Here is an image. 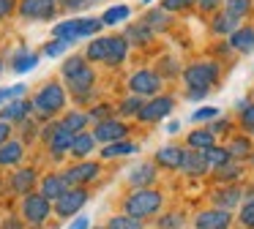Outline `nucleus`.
I'll list each match as a JSON object with an SVG mask.
<instances>
[{"label":"nucleus","instance_id":"c03bdc74","mask_svg":"<svg viewBox=\"0 0 254 229\" xmlns=\"http://www.w3.org/2000/svg\"><path fill=\"white\" fill-rule=\"evenodd\" d=\"M194 3H197V0H161V8H164L167 14H178V11L191 8Z\"/></svg>","mask_w":254,"mask_h":229},{"label":"nucleus","instance_id":"ea45409f","mask_svg":"<svg viewBox=\"0 0 254 229\" xmlns=\"http://www.w3.org/2000/svg\"><path fill=\"white\" fill-rule=\"evenodd\" d=\"M205 156H208V167L210 169H219V167H224L227 161H232L230 153H227V147H219V145H213L210 150H205Z\"/></svg>","mask_w":254,"mask_h":229},{"label":"nucleus","instance_id":"423d86ee","mask_svg":"<svg viewBox=\"0 0 254 229\" xmlns=\"http://www.w3.org/2000/svg\"><path fill=\"white\" fill-rule=\"evenodd\" d=\"M161 87H164V79L159 76L156 68H139L128 76V93L131 96H142L145 101L153 96H161Z\"/></svg>","mask_w":254,"mask_h":229},{"label":"nucleus","instance_id":"f704fd0d","mask_svg":"<svg viewBox=\"0 0 254 229\" xmlns=\"http://www.w3.org/2000/svg\"><path fill=\"white\" fill-rule=\"evenodd\" d=\"M128 16H131V8L121 3V5H110V8L101 14V22H104V25H121V22L128 19Z\"/></svg>","mask_w":254,"mask_h":229},{"label":"nucleus","instance_id":"1a4fd4ad","mask_svg":"<svg viewBox=\"0 0 254 229\" xmlns=\"http://www.w3.org/2000/svg\"><path fill=\"white\" fill-rule=\"evenodd\" d=\"M99 172H101L99 161H77L74 167H68L66 172H63V177L68 180L71 188H85L90 180L99 177Z\"/></svg>","mask_w":254,"mask_h":229},{"label":"nucleus","instance_id":"680f3d73","mask_svg":"<svg viewBox=\"0 0 254 229\" xmlns=\"http://www.w3.org/2000/svg\"><path fill=\"white\" fill-rule=\"evenodd\" d=\"M0 74H3V60H0Z\"/></svg>","mask_w":254,"mask_h":229},{"label":"nucleus","instance_id":"4468645a","mask_svg":"<svg viewBox=\"0 0 254 229\" xmlns=\"http://www.w3.org/2000/svg\"><path fill=\"white\" fill-rule=\"evenodd\" d=\"M30 112H33V101H28V98H11L6 107L0 109V120L3 123H11V125L25 123L30 117Z\"/></svg>","mask_w":254,"mask_h":229},{"label":"nucleus","instance_id":"5fc2aeb1","mask_svg":"<svg viewBox=\"0 0 254 229\" xmlns=\"http://www.w3.org/2000/svg\"><path fill=\"white\" fill-rule=\"evenodd\" d=\"M210 90H205V87H186V98L189 101H199V98H205Z\"/></svg>","mask_w":254,"mask_h":229},{"label":"nucleus","instance_id":"aec40b11","mask_svg":"<svg viewBox=\"0 0 254 229\" xmlns=\"http://www.w3.org/2000/svg\"><path fill=\"white\" fill-rule=\"evenodd\" d=\"M230 49H235V52H241V55L254 52V27L252 25L238 27V30L230 36Z\"/></svg>","mask_w":254,"mask_h":229},{"label":"nucleus","instance_id":"49530a36","mask_svg":"<svg viewBox=\"0 0 254 229\" xmlns=\"http://www.w3.org/2000/svg\"><path fill=\"white\" fill-rule=\"evenodd\" d=\"M194 5H197V8L202 11V14H210V16H213L216 11H221V5H224V0H197Z\"/></svg>","mask_w":254,"mask_h":229},{"label":"nucleus","instance_id":"412c9836","mask_svg":"<svg viewBox=\"0 0 254 229\" xmlns=\"http://www.w3.org/2000/svg\"><path fill=\"white\" fill-rule=\"evenodd\" d=\"M241 188L238 185H224V188H219L213 194V205L219 207V210H227V213H232V207H238L241 205Z\"/></svg>","mask_w":254,"mask_h":229},{"label":"nucleus","instance_id":"9b49d317","mask_svg":"<svg viewBox=\"0 0 254 229\" xmlns=\"http://www.w3.org/2000/svg\"><path fill=\"white\" fill-rule=\"evenodd\" d=\"M88 191L85 188H68L66 194L61 196V199L55 202V213L61 218H71V216H77L79 210L85 207V202H88Z\"/></svg>","mask_w":254,"mask_h":229},{"label":"nucleus","instance_id":"a878e982","mask_svg":"<svg viewBox=\"0 0 254 229\" xmlns=\"http://www.w3.org/2000/svg\"><path fill=\"white\" fill-rule=\"evenodd\" d=\"M238 27H241V25H238V19H235V16H230L227 11H216V14L210 16V30H213L216 36H227V38H230Z\"/></svg>","mask_w":254,"mask_h":229},{"label":"nucleus","instance_id":"3c124183","mask_svg":"<svg viewBox=\"0 0 254 229\" xmlns=\"http://www.w3.org/2000/svg\"><path fill=\"white\" fill-rule=\"evenodd\" d=\"M208 128L213 131L216 136H219V134H227V128H230V120H227V117H216L213 123L208 125Z\"/></svg>","mask_w":254,"mask_h":229},{"label":"nucleus","instance_id":"052dcab7","mask_svg":"<svg viewBox=\"0 0 254 229\" xmlns=\"http://www.w3.org/2000/svg\"><path fill=\"white\" fill-rule=\"evenodd\" d=\"M150 3H153V0H142V5H150Z\"/></svg>","mask_w":254,"mask_h":229},{"label":"nucleus","instance_id":"b1692460","mask_svg":"<svg viewBox=\"0 0 254 229\" xmlns=\"http://www.w3.org/2000/svg\"><path fill=\"white\" fill-rule=\"evenodd\" d=\"M93 147H96V139H93V134H90V131H82V134H77V136H74V142H71V150H68V156H74L77 161H88V156L93 153Z\"/></svg>","mask_w":254,"mask_h":229},{"label":"nucleus","instance_id":"cd10ccee","mask_svg":"<svg viewBox=\"0 0 254 229\" xmlns=\"http://www.w3.org/2000/svg\"><path fill=\"white\" fill-rule=\"evenodd\" d=\"M213 145H216V134L210 128H194V131H189V139H186L189 150H210Z\"/></svg>","mask_w":254,"mask_h":229},{"label":"nucleus","instance_id":"5701e85b","mask_svg":"<svg viewBox=\"0 0 254 229\" xmlns=\"http://www.w3.org/2000/svg\"><path fill=\"white\" fill-rule=\"evenodd\" d=\"M183 147H178V145H164V147H159V153H156V164L159 167H167V169H181V164H183Z\"/></svg>","mask_w":254,"mask_h":229},{"label":"nucleus","instance_id":"a18cd8bd","mask_svg":"<svg viewBox=\"0 0 254 229\" xmlns=\"http://www.w3.org/2000/svg\"><path fill=\"white\" fill-rule=\"evenodd\" d=\"M241 125L249 136H254V104H249V107L241 109Z\"/></svg>","mask_w":254,"mask_h":229},{"label":"nucleus","instance_id":"f3484780","mask_svg":"<svg viewBox=\"0 0 254 229\" xmlns=\"http://www.w3.org/2000/svg\"><path fill=\"white\" fill-rule=\"evenodd\" d=\"M153 180H156V164L153 161H142L128 172V183H131L134 188H150Z\"/></svg>","mask_w":254,"mask_h":229},{"label":"nucleus","instance_id":"c85d7f7f","mask_svg":"<svg viewBox=\"0 0 254 229\" xmlns=\"http://www.w3.org/2000/svg\"><path fill=\"white\" fill-rule=\"evenodd\" d=\"M107 52H110V36H96L90 38L88 49H85V60L88 63H104Z\"/></svg>","mask_w":254,"mask_h":229},{"label":"nucleus","instance_id":"8fccbe9b","mask_svg":"<svg viewBox=\"0 0 254 229\" xmlns=\"http://www.w3.org/2000/svg\"><path fill=\"white\" fill-rule=\"evenodd\" d=\"M17 8H19V3H17V0H0V22H3V19H8V16H11Z\"/></svg>","mask_w":254,"mask_h":229},{"label":"nucleus","instance_id":"4d7b16f0","mask_svg":"<svg viewBox=\"0 0 254 229\" xmlns=\"http://www.w3.org/2000/svg\"><path fill=\"white\" fill-rule=\"evenodd\" d=\"M19 125H22V136H25V139H33V136H36L33 120H25V123H19Z\"/></svg>","mask_w":254,"mask_h":229},{"label":"nucleus","instance_id":"e433bc0d","mask_svg":"<svg viewBox=\"0 0 254 229\" xmlns=\"http://www.w3.org/2000/svg\"><path fill=\"white\" fill-rule=\"evenodd\" d=\"M142 107H145V98L142 96H126L121 104H118V112H121L123 117H137Z\"/></svg>","mask_w":254,"mask_h":229},{"label":"nucleus","instance_id":"7ed1b4c3","mask_svg":"<svg viewBox=\"0 0 254 229\" xmlns=\"http://www.w3.org/2000/svg\"><path fill=\"white\" fill-rule=\"evenodd\" d=\"M101 27H104L101 16H99V19H96V16H85V19H66V22H58V25L52 27V36L61 38V41H66V44H74V41H79V38H96Z\"/></svg>","mask_w":254,"mask_h":229},{"label":"nucleus","instance_id":"864d4df0","mask_svg":"<svg viewBox=\"0 0 254 229\" xmlns=\"http://www.w3.org/2000/svg\"><path fill=\"white\" fill-rule=\"evenodd\" d=\"M181 224H183L181 216H164V218L159 221V227H161V229H178Z\"/></svg>","mask_w":254,"mask_h":229},{"label":"nucleus","instance_id":"2eb2a0df","mask_svg":"<svg viewBox=\"0 0 254 229\" xmlns=\"http://www.w3.org/2000/svg\"><path fill=\"white\" fill-rule=\"evenodd\" d=\"M183 174L186 177H202V174H208V156H205V150H189L183 153V164H181Z\"/></svg>","mask_w":254,"mask_h":229},{"label":"nucleus","instance_id":"0eeeda50","mask_svg":"<svg viewBox=\"0 0 254 229\" xmlns=\"http://www.w3.org/2000/svg\"><path fill=\"white\" fill-rule=\"evenodd\" d=\"M50 213H52V202L47 199L41 191H39V194L33 191V194H28V196L22 199V218H25L28 224H33V227L44 224L47 218H50Z\"/></svg>","mask_w":254,"mask_h":229},{"label":"nucleus","instance_id":"f8f14e48","mask_svg":"<svg viewBox=\"0 0 254 229\" xmlns=\"http://www.w3.org/2000/svg\"><path fill=\"white\" fill-rule=\"evenodd\" d=\"M19 16L22 19H52L58 14L55 0H19Z\"/></svg>","mask_w":254,"mask_h":229},{"label":"nucleus","instance_id":"603ef678","mask_svg":"<svg viewBox=\"0 0 254 229\" xmlns=\"http://www.w3.org/2000/svg\"><path fill=\"white\" fill-rule=\"evenodd\" d=\"M90 3H93V0H63V8H68V11H82V8H88Z\"/></svg>","mask_w":254,"mask_h":229},{"label":"nucleus","instance_id":"ddd939ff","mask_svg":"<svg viewBox=\"0 0 254 229\" xmlns=\"http://www.w3.org/2000/svg\"><path fill=\"white\" fill-rule=\"evenodd\" d=\"M230 224H232V213L219 210V207L202 210L194 218V229H230Z\"/></svg>","mask_w":254,"mask_h":229},{"label":"nucleus","instance_id":"473e14b6","mask_svg":"<svg viewBox=\"0 0 254 229\" xmlns=\"http://www.w3.org/2000/svg\"><path fill=\"white\" fill-rule=\"evenodd\" d=\"M61 123H63V128H68L71 134H82V131L88 128V123H90V114L79 112V109H71V112H66L61 117Z\"/></svg>","mask_w":254,"mask_h":229},{"label":"nucleus","instance_id":"f257e3e1","mask_svg":"<svg viewBox=\"0 0 254 229\" xmlns=\"http://www.w3.org/2000/svg\"><path fill=\"white\" fill-rule=\"evenodd\" d=\"M61 76H63V82H66V87L74 93L77 101H88L90 98L93 85H96V71L88 65L85 55H71V57L63 60Z\"/></svg>","mask_w":254,"mask_h":229},{"label":"nucleus","instance_id":"a19ab883","mask_svg":"<svg viewBox=\"0 0 254 229\" xmlns=\"http://www.w3.org/2000/svg\"><path fill=\"white\" fill-rule=\"evenodd\" d=\"M156 71H159V76H181L183 74V68L175 63V57H161Z\"/></svg>","mask_w":254,"mask_h":229},{"label":"nucleus","instance_id":"c756f323","mask_svg":"<svg viewBox=\"0 0 254 229\" xmlns=\"http://www.w3.org/2000/svg\"><path fill=\"white\" fill-rule=\"evenodd\" d=\"M33 185H36V169H17L11 174V188L17 194H33Z\"/></svg>","mask_w":254,"mask_h":229},{"label":"nucleus","instance_id":"6ab92c4d","mask_svg":"<svg viewBox=\"0 0 254 229\" xmlns=\"http://www.w3.org/2000/svg\"><path fill=\"white\" fill-rule=\"evenodd\" d=\"M128 47H131V44L126 41V36H110V52H107L104 65L118 68V65H121L123 60L128 57Z\"/></svg>","mask_w":254,"mask_h":229},{"label":"nucleus","instance_id":"c9c22d12","mask_svg":"<svg viewBox=\"0 0 254 229\" xmlns=\"http://www.w3.org/2000/svg\"><path fill=\"white\" fill-rule=\"evenodd\" d=\"M213 177L216 180H221V183H227V185H232V180H238L243 174V169H241V164L238 161H227L224 167H219V169H213Z\"/></svg>","mask_w":254,"mask_h":229},{"label":"nucleus","instance_id":"58836bf2","mask_svg":"<svg viewBox=\"0 0 254 229\" xmlns=\"http://www.w3.org/2000/svg\"><path fill=\"white\" fill-rule=\"evenodd\" d=\"M224 11L241 22L243 16H249V11H252V0H224Z\"/></svg>","mask_w":254,"mask_h":229},{"label":"nucleus","instance_id":"e2e57ef3","mask_svg":"<svg viewBox=\"0 0 254 229\" xmlns=\"http://www.w3.org/2000/svg\"><path fill=\"white\" fill-rule=\"evenodd\" d=\"M96 229H99V227H96Z\"/></svg>","mask_w":254,"mask_h":229},{"label":"nucleus","instance_id":"4c0bfd02","mask_svg":"<svg viewBox=\"0 0 254 229\" xmlns=\"http://www.w3.org/2000/svg\"><path fill=\"white\" fill-rule=\"evenodd\" d=\"M104 229H142V221L128 216V213H121V216H112Z\"/></svg>","mask_w":254,"mask_h":229},{"label":"nucleus","instance_id":"dca6fc26","mask_svg":"<svg viewBox=\"0 0 254 229\" xmlns=\"http://www.w3.org/2000/svg\"><path fill=\"white\" fill-rule=\"evenodd\" d=\"M74 136L77 134H71L68 128H63V123L58 120V128H55V134L50 136V142H47V147H50V153L55 158H61V156H66L68 150H71V142H74Z\"/></svg>","mask_w":254,"mask_h":229},{"label":"nucleus","instance_id":"a211bd4d","mask_svg":"<svg viewBox=\"0 0 254 229\" xmlns=\"http://www.w3.org/2000/svg\"><path fill=\"white\" fill-rule=\"evenodd\" d=\"M68 188H71V185H68V180L63 177V172L61 174H47V177L41 180V194H44L50 202H58Z\"/></svg>","mask_w":254,"mask_h":229},{"label":"nucleus","instance_id":"09e8293b","mask_svg":"<svg viewBox=\"0 0 254 229\" xmlns=\"http://www.w3.org/2000/svg\"><path fill=\"white\" fill-rule=\"evenodd\" d=\"M241 224H243V227H249V229H254V199L249 202V205H243V210H241Z\"/></svg>","mask_w":254,"mask_h":229},{"label":"nucleus","instance_id":"72a5a7b5","mask_svg":"<svg viewBox=\"0 0 254 229\" xmlns=\"http://www.w3.org/2000/svg\"><path fill=\"white\" fill-rule=\"evenodd\" d=\"M137 150H139V147H137V142L123 139V142H112V145H104V147H101V158H104V161H110V158L131 156V153H137Z\"/></svg>","mask_w":254,"mask_h":229},{"label":"nucleus","instance_id":"9d476101","mask_svg":"<svg viewBox=\"0 0 254 229\" xmlns=\"http://www.w3.org/2000/svg\"><path fill=\"white\" fill-rule=\"evenodd\" d=\"M93 134L96 142H101V145H112V142H123L128 134V125L123 123V120H101V123H96V128L90 131Z\"/></svg>","mask_w":254,"mask_h":229},{"label":"nucleus","instance_id":"6e6d98bb","mask_svg":"<svg viewBox=\"0 0 254 229\" xmlns=\"http://www.w3.org/2000/svg\"><path fill=\"white\" fill-rule=\"evenodd\" d=\"M11 131H14L11 123H3V120H0V147H3L8 139H11Z\"/></svg>","mask_w":254,"mask_h":229},{"label":"nucleus","instance_id":"2f4dec72","mask_svg":"<svg viewBox=\"0 0 254 229\" xmlns=\"http://www.w3.org/2000/svg\"><path fill=\"white\" fill-rule=\"evenodd\" d=\"M227 153H230L232 161H243V158H249L254 153L252 139H249V136H232V139L227 142Z\"/></svg>","mask_w":254,"mask_h":229},{"label":"nucleus","instance_id":"de8ad7c7","mask_svg":"<svg viewBox=\"0 0 254 229\" xmlns=\"http://www.w3.org/2000/svg\"><path fill=\"white\" fill-rule=\"evenodd\" d=\"M66 47H68L66 41H61V38H52V41L44 47V55H47V57H58V55L66 52Z\"/></svg>","mask_w":254,"mask_h":229},{"label":"nucleus","instance_id":"39448f33","mask_svg":"<svg viewBox=\"0 0 254 229\" xmlns=\"http://www.w3.org/2000/svg\"><path fill=\"white\" fill-rule=\"evenodd\" d=\"M161 207V194L153 188H137L131 196L126 199V213L134 218H150L153 213H159Z\"/></svg>","mask_w":254,"mask_h":229},{"label":"nucleus","instance_id":"4be33fe9","mask_svg":"<svg viewBox=\"0 0 254 229\" xmlns=\"http://www.w3.org/2000/svg\"><path fill=\"white\" fill-rule=\"evenodd\" d=\"M123 36H126V41L131 44V47H148L156 33L150 30L148 25H142V22H131V25L123 30Z\"/></svg>","mask_w":254,"mask_h":229},{"label":"nucleus","instance_id":"6e6552de","mask_svg":"<svg viewBox=\"0 0 254 229\" xmlns=\"http://www.w3.org/2000/svg\"><path fill=\"white\" fill-rule=\"evenodd\" d=\"M172 109H175V98L161 93V96H153V98L145 101V107L139 109L137 120H142V123H159V120H164Z\"/></svg>","mask_w":254,"mask_h":229},{"label":"nucleus","instance_id":"20e7f679","mask_svg":"<svg viewBox=\"0 0 254 229\" xmlns=\"http://www.w3.org/2000/svg\"><path fill=\"white\" fill-rule=\"evenodd\" d=\"M181 76H183V82H186V87L213 90L221 79V63H216V60H197V63H189Z\"/></svg>","mask_w":254,"mask_h":229},{"label":"nucleus","instance_id":"7c9ffc66","mask_svg":"<svg viewBox=\"0 0 254 229\" xmlns=\"http://www.w3.org/2000/svg\"><path fill=\"white\" fill-rule=\"evenodd\" d=\"M33 65H39V55L30 52V49L19 47L17 52L11 55V68L17 71V74H25V71H30Z\"/></svg>","mask_w":254,"mask_h":229},{"label":"nucleus","instance_id":"bb28decb","mask_svg":"<svg viewBox=\"0 0 254 229\" xmlns=\"http://www.w3.org/2000/svg\"><path fill=\"white\" fill-rule=\"evenodd\" d=\"M139 22H142V25H148L153 33H161V30H167V27H170L172 14H167V11L159 5V8H148V11H145Z\"/></svg>","mask_w":254,"mask_h":229},{"label":"nucleus","instance_id":"79ce46f5","mask_svg":"<svg viewBox=\"0 0 254 229\" xmlns=\"http://www.w3.org/2000/svg\"><path fill=\"white\" fill-rule=\"evenodd\" d=\"M112 112H118V109H112L110 104H93V107H90V120H96V123H101V120H112Z\"/></svg>","mask_w":254,"mask_h":229},{"label":"nucleus","instance_id":"f03ea898","mask_svg":"<svg viewBox=\"0 0 254 229\" xmlns=\"http://www.w3.org/2000/svg\"><path fill=\"white\" fill-rule=\"evenodd\" d=\"M33 112L36 117L41 120H52L61 109H66V87L61 85L58 79L52 82H44V85L39 87V93H36L33 98Z\"/></svg>","mask_w":254,"mask_h":229},{"label":"nucleus","instance_id":"393cba45","mask_svg":"<svg viewBox=\"0 0 254 229\" xmlns=\"http://www.w3.org/2000/svg\"><path fill=\"white\" fill-rule=\"evenodd\" d=\"M25 158V145L19 139H8L0 147V167H17Z\"/></svg>","mask_w":254,"mask_h":229},{"label":"nucleus","instance_id":"37998d69","mask_svg":"<svg viewBox=\"0 0 254 229\" xmlns=\"http://www.w3.org/2000/svg\"><path fill=\"white\" fill-rule=\"evenodd\" d=\"M216 117H219L216 107H199L197 112H191V123H213Z\"/></svg>","mask_w":254,"mask_h":229},{"label":"nucleus","instance_id":"bf43d9fd","mask_svg":"<svg viewBox=\"0 0 254 229\" xmlns=\"http://www.w3.org/2000/svg\"><path fill=\"white\" fill-rule=\"evenodd\" d=\"M6 101H11V93H8V87H6V90H0V107H3Z\"/></svg>","mask_w":254,"mask_h":229},{"label":"nucleus","instance_id":"13d9d810","mask_svg":"<svg viewBox=\"0 0 254 229\" xmlns=\"http://www.w3.org/2000/svg\"><path fill=\"white\" fill-rule=\"evenodd\" d=\"M88 227H90V221L85 216H79L77 221H71V227H68V229H88Z\"/></svg>","mask_w":254,"mask_h":229}]
</instances>
